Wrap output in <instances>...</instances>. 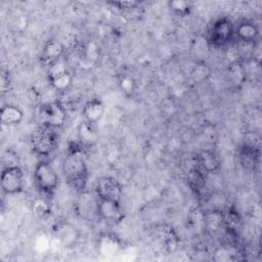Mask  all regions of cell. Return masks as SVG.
Returning a JSON list of instances; mask_svg holds the SVG:
<instances>
[{
	"label": "cell",
	"instance_id": "obj_12",
	"mask_svg": "<svg viewBox=\"0 0 262 262\" xmlns=\"http://www.w3.org/2000/svg\"><path fill=\"white\" fill-rule=\"evenodd\" d=\"M63 53H64L63 44L56 39H49L43 45L40 58H41V61L48 67L49 64L61 59Z\"/></svg>",
	"mask_w": 262,
	"mask_h": 262
},
{
	"label": "cell",
	"instance_id": "obj_16",
	"mask_svg": "<svg viewBox=\"0 0 262 262\" xmlns=\"http://www.w3.org/2000/svg\"><path fill=\"white\" fill-rule=\"evenodd\" d=\"M227 77L228 81L233 87H241L246 82L248 77L245 64L239 60L231 62L227 69Z\"/></svg>",
	"mask_w": 262,
	"mask_h": 262
},
{
	"label": "cell",
	"instance_id": "obj_13",
	"mask_svg": "<svg viewBox=\"0 0 262 262\" xmlns=\"http://www.w3.org/2000/svg\"><path fill=\"white\" fill-rule=\"evenodd\" d=\"M0 119L5 126L18 125L24 119V112L15 104H4L0 110Z\"/></svg>",
	"mask_w": 262,
	"mask_h": 262
},
{
	"label": "cell",
	"instance_id": "obj_19",
	"mask_svg": "<svg viewBox=\"0 0 262 262\" xmlns=\"http://www.w3.org/2000/svg\"><path fill=\"white\" fill-rule=\"evenodd\" d=\"M82 198L79 201L80 212L83 214V217L86 215L97 216V198H93L91 194L87 193L86 190L82 191Z\"/></svg>",
	"mask_w": 262,
	"mask_h": 262
},
{
	"label": "cell",
	"instance_id": "obj_11",
	"mask_svg": "<svg viewBox=\"0 0 262 262\" xmlns=\"http://www.w3.org/2000/svg\"><path fill=\"white\" fill-rule=\"evenodd\" d=\"M104 111H105V106L102 100L96 97L90 98L83 105L82 115L84 118V122L95 125L103 117Z\"/></svg>",
	"mask_w": 262,
	"mask_h": 262
},
{
	"label": "cell",
	"instance_id": "obj_17",
	"mask_svg": "<svg viewBox=\"0 0 262 262\" xmlns=\"http://www.w3.org/2000/svg\"><path fill=\"white\" fill-rule=\"evenodd\" d=\"M260 158V149L242 144L238 149V161L245 169H254Z\"/></svg>",
	"mask_w": 262,
	"mask_h": 262
},
{
	"label": "cell",
	"instance_id": "obj_21",
	"mask_svg": "<svg viewBox=\"0 0 262 262\" xmlns=\"http://www.w3.org/2000/svg\"><path fill=\"white\" fill-rule=\"evenodd\" d=\"M168 6L172 13L179 17H185L190 14L192 9V2L185 0H172L168 2Z\"/></svg>",
	"mask_w": 262,
	"mask_h": 262
},
{
	"label": "cell",
	"instance_id": "obj_22",
	"mask_svg": "<svg viewBox=\"0 0 262 262\" xmlns=\"http://www.w3.org/2000/svg\"><path fill=\"white\" fill-rule=\"evenodd\" d=\"M211 68L204 61L198 62L191 70L190 76L195 83H202L207 81L211 77Z\"/></svg>",
	"mask_w": 262,
	"mask_h": 262
},
{
	"label": "cell",
	"instance_id": "obj_6",
	"mask_svg": "<svg viewBox=\"0 0 262 262\" xmlns=\"http://www.w3.org/2000/svg\"><path fill=\"white\" fill-rule=\"evenodd\" d=\"M39 114L42 124L53 129L62 127L68 119L67 108L58 100L50 101L41 105Z\"/></svg>",
	"mask_w": 262,
	"mask_h": 262
},
{
	"label": "cell",
	"instance_id": "obj_2",
	"mask_svg": "<svg viewBox=\"0 0 262 262\" xmlns=\"http://www.w3.org/2000/svg\"><path fill=\"white\" fill-rule=\"evenodd\" d=\"M30 144L33 152L37 156H50L57 146V136L54 129L42 124L31 134Z\"/></svg>",
	"mask_w": 262,
	"mask_h": 262
},
{
	"label": "cell",
	"instance_id": "obj_24",
	"mask_svg": "<svg viewBox=\"0 0 262 262\" xmlns=\"http://www.w3.org/2000/svg\"><path fill=\"white\" fill-rule=\"evenodd\" d=\"M242 144L256 148V149H260V147H261L260 136L255 131H248L244 135Z\"/></svg>",
	"mask_w": 262,
	"mask_h": 262
},
{
	"label": "cell",
	"instance_id": "obj_4",
	"mask_svg": "<svg viewBox=\"0 0 262 262\" xmlns=\"http://www.w3.org/2000/svg\"><path fill=\"white\" fill-rule=\"evenodd\" d=\"M34 183L41 194L51 195L58 187V175L53 167L45 161H40L34 170Z\"/></svg>",
	"mask_w": 262,
	"mask_h": 262
},
{
	"label": "cell",
	"instance_id": "obj_18",
	"mask_svg": "<svg viewBox=\"0 0 262 262\" xmlns=\"http://www.w3.org/2000/svg\"><path fill=\"white\" fill-rule=\"evenodd\" d=\"M47 80L52 89L59 91V92H64L72 86L73 76H72L71 72L68 70V71L60 73L58 75H55L53 77H48Z\"/></svg>",
	"mask_w": 262,
	"mask_h": 262
},
{
	"label": "cell",
	"instance_id": "obj_9",
	"mask_svg": "<svg viewBox=\"0 0 262 262\" xmlns=\"http://www.w3.org/2000/svg\"><path fill=\"white\" fill-rule=\"evenodd\" d=\"M195 163L200 170L206 175L216 174L221 169V163L218 156L210 149H204L195 156Z\"/></svg>",
	"mask_w": 262,
	"mask_h": 262
},
{
	"label": "cell",
	"instance_id": "obj_14",
	"mask_svg": "<svg viewBox=\"0 0 262 262\" xmlns=\"http://www.w3.org/2000/svg\"><path fill=\"white\" fill-rule=\"evenodd\" d=\"M97 248L102 255L112 256L121 249V241L113 233H104L98 237Z\"/></svg>",
	"mask_w": 262,
	"mask_h": 262
},
{
	"label": "cell",
	"instance_id": "obj_8",
	"mask_svg": "<svg viewBox=\"0 0 262 262\" xmlns=\"http://www.w3.org/2000/svg\"><path fill=\"white\" fill-rule=\"evenodd\" d=\"M97 216L111 224H119L125 214L120 201L97 199Z\"/></svg>",
	"mask_w": 262,
	"mask_h": 262
},
{
	"label": "cell",
	"instance_id": "obj_7",
	"mask_svg": "<svg viewBox=\"0 0 262 262\" xmlns=\"http://www.w3.org/2000/svg\"><path fill=\"white\" fill-rule=\"evenodd\" d=\"M123 194V186L120 181L113 176L100 177L95 185V195L100 200L120 201Z\"/></svg>",
	"mask_w": 262,
	"mask_h": 262
},
{
	"label": "cell",
	"instance_id": "obj_20",
	"mask_svg": "<svg viewBox=\"0 0 262 262\" xmlns=\"http://www.w3.org/2000/svg\"><path fill=\"white\" fill-rule=\"evenodd\" d=\"M118 85L121 91L128 97L133 96L137 90V82L129 74H121L118 78Z\"/></svg>",
	"mask_w": 262,
	"mask_h": 262
},
{
	"label": "cell",
	"instance_id": "obj_26",
	"mask_svg": "<svg viewBox=\"0 0 262 262\" xmlns=\"http://www.w3.org/2000/svg\"><path fill=\"white\" fill-rule=\"evenodd\" d=\"M11 86V79L10 75L6 71H2L0 75V90L1 93L4 94L5 92H8Z\"/></svg>",
	"mask_w": 262,
	"mask_h": 262
},
{
	"label": "cell",
	"instance_id": "obj_3",
	"mask_svg": "<svg viewBox=\"0 0 262 262\" xmlns=\"http://www.w3.org/2000/svg\"><path fill=\"white\" fill-rule=\"evenodd\" d=\"M234 38V26L228 17H220L213 21L206 33L207 43L215 48L224 47Z\"/></svg>",
	"mask_w": 262,
	"mask_h": 262
},
{
	"label": "cell",
	"instance_id": "obj_10",
	"mask_svg": "<svg viewBox=\"0 0 262 262\" xmlns=\"http://www.w3.org/2000/svg\"><path fill=\"white\" fill-rule=\"evenodd\" d=\"M234 37L244 44L254 45L259 38V29L251 20H241L234 27Z\"/></svg>",
	"mask_w": 262,
	"mask_h": 262
},
{
	"label": "cell",
	"instance_id": "obj_5",
	"mask_svg": "<svg viewBox=\"0 0 262 262\" xmlns=\"http://www.w3.org/2000/svg\"><path fill=\"white\" fill-rule=\"evenodd\" d=\"M1 188L7 195H15L24 190L25 174L17 165L7 166L1 173Z\"/></svg>",
	"mask_w": 262,
	"mask_h": 262
},
{
	"label": "cell",
	"instance_id": "obj_15",
	"mask_svg": "<svg viewBox=\"0 0 262 262\" xmlns=\"http://www.w3.org/2000/svg\"><path fill=\"white\" fill-rule=\"evenodd\" d=\"M187 183L190 186L191 190L198 196L201 198L203 196V193L207 188L206 174L202 170H200L198 167H194L190 169L187 174Z\"/></svg>",
	"mask_w": 262,
	"mask_h": 262
},
{
	"label": "cell",
	"instance_id": "obj_25",
	"mask_svg": "<svg viewBox=\"0 0 262 262\" xmlns=\"http://www.w3.org/2000/svg\"><path fill=\"white\" fill-rule=\"evenodd\" d=\"M107 3L113 5L114 7H117L120 10H131V9H134V8H136V7H138L140 5V3L138 1H135V0L110 1Z\"/></svg>",
	"mask_w": 262,
	"mask_h": 262
},
{
	"label": "cell",
	"instance_id": "obj_23",
	"mask_svg": "<svg viewBox=\"0 0 262 262\" xmlns=\"http://www.w3.org/2000/svg\"><path fill=\"white\" fill-rule=\"evenodd\" d=\"M32 211H33V214L35 215L36 218L44 219L47 216H49V214H50V207H49L48 203L44 199L38 198V199H36L33 202Z\"/></svg>",
	"mask_w": 262,
	"mask_h": 262
},
{
	"label": "cell",
	"instance_id": "obj_1",
	"mask_svg": "<svg viewBox=\"0 0 262 262\" xmlns=\"http://www.w3.org/2000/svg\"><path fill=\"white\" fill-rule=\"evenodd\" d=\"M62 171L68 182L77 190H86L88 180V169L83 156L81 144L73 142L62 162Z\"/></svg>",
	"mask_w": 262,
	"mask_h": 262
}]
</instances>
